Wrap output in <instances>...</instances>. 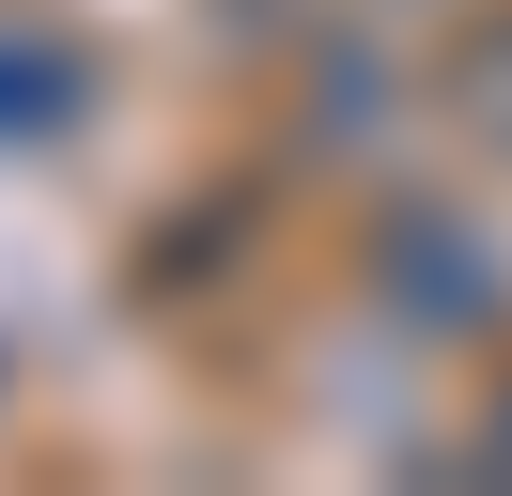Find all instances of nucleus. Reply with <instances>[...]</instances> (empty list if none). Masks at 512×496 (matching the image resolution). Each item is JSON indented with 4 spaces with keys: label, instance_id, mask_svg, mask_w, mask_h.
<instances>
[{
    "label": "nucleus",
    "instance_id": "nucleus-1",
    "mask_svg": "<svg viewBox=\"0 0 512 496\" xmlns=\"http://www.w3.org/2000/svg\"><path fill=\"white\" fill-rule=\"evenodd\" d=\"M357 295L388 310L404 341H497L512 326V248L481 233L466 202H373V233H357Z\"/></svg>",
    "mask_w": 512,
    "mask_h": 496
},
{
    "label": "nucleus",
    "instance_id": "nucleus-2",
    "mask_svg": "<svg viewBox=\"0 0 512 496\" xmlns=\"http://www.w3.org/2000/svg\"><path fill=\"white\" fill-rule=\"evenodd\" d=\"M94 109V47L63 16H0V140H63Z\"/></svg>",
    "mask_w": 512,
    "mask_h": 496
},
{
    "label": "nucleus",
    "instance_id": "nucleus-3",
    "mask_svg": "<svg viewBox=\"0 0 512 496\" xmlns=\"http://www.w3.org/2000/svg\"><path fill=\"white\" fill-rule=\"evenodd\" d=\"M435 109H450V124H466V140L512 171V0H481V16L435 47Z\"/></svg>",
    "mask_w": 512,
    "mask_h": 496
},
{
    "label": "nucleus",
    "instance_id": "nucleus-4",
    "mask_svg": "<svg viewBox=\"0 0 512 496\" xmlns=\"http://www.w3.org/2000/svg\"><path fill=\"white\" fill-rule=\"evenodd\" d=\"M466 481H512V372H497V403L466 419Z\"/></svg>",
    "mask_w": 512,
    "mask_h": 496
}]
</instances>
